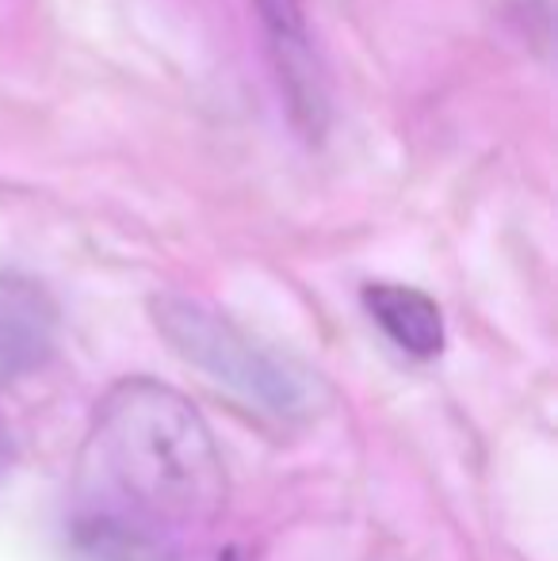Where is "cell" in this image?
Wrapping results in <instances>:
<instances>
[{
	"mask_svg": "<svg viewBox=\"0 0 558 561\" xmlns=\"http://www.w3.org/2000/svg\"><path fill=\"white\" fill-rule=\"evenodd\" d=\"M261 8L264 31L272 38V50L280 58V69L287 77L291 104H295L298 118H318L321 115V84L314 73L310 58V38L303 27V8L298 0H257Z\"/></svg>",
	"mask_w": 558,
	"mask_h": 561,
	"instance_id": "cell-4",
	"label": "cell"
},
{
	"mask_svg": "<svg viewBox=\"0 0 558 561\" xmlns=\"http://www.w3.org/2000/svg\"><path fill=\"white\" fill-rule=\"evenodd\" d=\"M153 321L180 359H187L210 382L238 393L261 413L295 416L310 409V382L303 370L287 367L257 340L223 321L218 313L187 302V298H157Z\"/></svg>",
	"mask_w": 558,
	"mask_h": 561,
	"instance_id": "cell-2",
	"label": "cell"
},
{
	"mask_svg": "<svg viewBox=\"0 0 558 561\" xmlns=\"http://www.w3.org/2000/svg\"><path fill=\"white\" fill-rule=\"evenodd\" d=\"M364 306L375 325L413 359H432L444 352V313L424 290L402 283H372L364 287Z\"/></svg>",
	"mask_w": 558,
	"mask_h": 561,
	"instance_id": "cell-3",
	"label": "cell"
},
{
	"mask_svg": "<svg viewBox=\"0 0 558 561\" xmlns=\"http://www.w3.org/2000/svg\"><path fill=\"white\" fill-rule=\"evenodd\" d=\"M77 542L84 547V554L96 561H164L172 554L169 539L96 508L77 524Z\"/></svg>",
	"mask_w": 558,
	"mask_h": 561,
	"instance_id": "cell-5",
	"label": "cell"
},
{
	"mask_svg": "<svg viewBox=\"0 0 558 561\" xmlns=\"http://www.w3.org/2000/svg\"><path fill=\"white\" fill-rule=\"evenodd\" d=\"M92 470L115 496L112 512L172 542L176 531L207 527L226 504V470L207 421L184 393L153 378H127L100 401L92 428Z\"/></svg>",
	"mask_w": 558,
	"mask_h": 561,
	"instance_id": "cell-1",
	"label": "cell"
},
{
	"mask_svg": "<svg viewBox=\"0 0 558 561\" xmlns=\"http://www.w3.org/2000/svg\"><path fill=\"white\" fill-rule=\"evenodd\" d=\"M46 352V321L35 306H20L8 298L0 302V370L4 375H20V370L35 367Z\"/></svg>",
	"mask_w": 558,
	"mask_h": 561,
	"instance_id": "cell-6",
	"label": "cell"
}]
</instances>
